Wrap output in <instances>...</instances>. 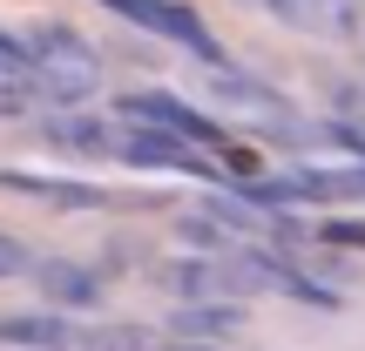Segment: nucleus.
Masks as SVG:
<instances>
[{
	"mask_svg": "<svg viewBox=\"0 0 365 351\" xmlns=\"http://www.w3.org/2000/svg\"><path fill=\"white\" fill-rule=\"evenodd\" d=\"M21 48H27V68H34V95H48V108H75L102 88V61H95V48L68 21L27 27Z\"/></svg>",
	"mask_w": 365,
	"mask_h": 351,
	"instance_id": "nucleus-1",
	"label": "nucleus"
},
{
	"mask_svg": "<svg viewBox=\"0 0 365 351\" xmlns=\"http://www.w3.org/2000/svg\"><path fill=\"white\" fill-rule=\"evenodd\" d=\"M102 7H108V14H122V21H135V27H149V34H163V41H182V48H190L203 68H223L217 34H210V27L196 21L182 0H102Z\"/></svg>",
	"mask_w": 365,
	"mask_h": 351,
	"instance_id": "nucleus-2",
	"label": "nucleus"
},
{
	"mask_svg": "<svg viewBox=\"0 0 365 351\" xmlns=\"http://www.w3.org/2000/svg\"><path fill=\"white\" fill-rule=\"evenodd\" d=\"M277 27H291V34H312V41H352L365 27V7L359 0H271Z\"/></svg>",
	"mask_w": 365,
	"mask_h": 351,
	"instance_id": "nucleus-3",
	"label": "nucleus"
},
{
	"mask_svg": "<svg viewBox=\"0 0 365 351\" xmlns=\"http://www.w3.org/2000/svg\"><path fill=\"white\" fill-rule=\"evenodd\" d=\"M115 115L122 122H143V129H170V135H182V142H217V122H210V115H190V102H176V95H163V88L122 95Z\"/></svg>",
	"mask_w": 365,
	"mask_h": 351,
	"instance_id": "nucleus-4",
	"label": "nucleus"
},
{
	"mask_svg": "<svg viewBox=\"0 0 365 351\" xmlns=\"http://www.w3.org/2000/svg\"><path fill=\"white\" fill-rule=\"evenodd\" d=\"M122 162H135V169H190V176H210V162L196 156V142H182L170 129H143V122H129V135H122Z\"/></svg>",
	"mask_w": 365,
	"mask_h": 351,
	"instance_id": "nucleus-5",
	"label": "nucleus"
},
{
	"mask_svg": "<svg viewBox=\"0 0 365 351\" xmlns=\"http://www.w3.org/2000/svg\"><path fill=\"white\" fill-rule=\"evenodd\" d=\"M41 284V298L54 304V311H88V304H102V277L88 271V263H68V257H48L27 271Z\"/></svg>",
	"mask_w": 365,
	"mask_h": 351,
	"instance_id": "nucleus-6",
	"label": "nucleus"
},
{
	"mask_svg": "<svg viewBox=\"0 0 365 351\" xmlns=\"http://www.w3.org/2000/svg\"><path fill=\"white\" fill-rule=\"evenodd\" d=\"M237 331H244V304L237 298H190L170 311V338H217L230 345Z\"/></svg>",
	"mask_w": 365,
	"mask_h": 351,
	"instance_id": "nucleus-7",
	"label": "nucleus"
},
{
	"mask_svg": "<svg viewBox=\"0 0 365 351\" xmlns=\"http://www.w3.org/2000/svg\"><path fill=\"white\" fill-rule=\"evenodd\" d=\"M41 135H48L54 149H75V156H108V149H115V129H108L102 115H75V108L48 115V122H41Z\"/></svg>",
	"mask_w": 365,
	"mask_h": 351,
	"instance_id": "nucleus-8",
	"label": "nucleus"
},
{
	"mask_svg": "<svg viewBox=\"0 0 365 351\" xmlns=\"http://www.w3.org/2000/svg\"><path fill=\"white\" fill-rule=\"evenodd\" d=\"M0 182L34 196V203H48V209H75V216L102 209V189H95V182H68V176H0Z\"/></svg>",
	"mask_w": 365,
	"mask_h": 351,
	"instance_id": "nucleus-9",
	"label": "nucleus"
},
{
	"mask_svg": "<svg viewBox=\"0 0 365 351\" xmlns=\"http://www.w3.org/2000/svg\"><path fill=\"white\" fill-rule=\"evenodd\" d=\"M68 338H75V325H61L54 311H14V318H0V345H14V351H68Z\"/></svg>",
	"mask_w": 365,
	"mask_h": 351,
	"instance_id": "nucleus-10",
	"label": "nucleus"
},
{
	"mask_svg": "<svg viewBox=\"0 0 365 351\" xmlns=\"http://www.w3.org/2000/svg\"><path fill=\"white\" fill-rule=\"evenodd\" d=\"M75 351H156V331L129 325V318H102V325H75Z\"/></svg>",
	"mask_w": 365,
	"mask_h": 351,
	"instance_id": "nucleus-11",
	"label": "nucleus"
},
{
	"mask_svg": "<svg viewBox=\"0 0 365 351\" xmlns=\"http://www.w3.org/2000/svg\"><path fill=\"white\" fill-rule=\"evenodd\" d=\"M176 236H182L190 250H203V257H223V250H237V230H230V223H210V209H203V216H182V223H176Z\"/></svg>",
	"mask_w": 365,
	"mask_h": 351,
	"instance_id": "nucleus-12",
	"label": "nucleus"
},
{
	"mask_svg": "<svg viewBox=\"0 0 365 351\" xmlns=\"http://www.w3.org/2000/svg\"><path fill=\"white\" fill-rule=\"evenodd\" d=\"M27 271H34V250H27L21 236L0 230V284H7V277H27Z\"/></svg>",
	"mask_w": 365,
	"mask_h": 351,
	"instance_id": "nucleus-13",
	"label": "nucleus"
},
{
	"mask_svg": "<svg viewBox=\"0 0 365 351\" xmlns=\"http://www.w3.org/2000/svg\"><path fill=\"white\" fill-rule=\"evenodd\" d=\"M156 351H223V345L217 338H163Z\"/></svg>",
	"mask_w": 365,
	"mask_h": 351,
	"instance_id": "nucleus-14",
	"label": "nucleus"
},
{
	"mask_svg": "<svg viewBox=\"0 0 365 351\" xmlns=\"http://www.w3.org/2000/svg\"><path fill=\"white\" fill-rule=\"evenodd\" d=\"M331 243H359L365 250V223H331Z\"/></svg>",
	"mask_w": 365,
	"mask_h": 351,
	"instance_id": "nucleus-15",
	"label": "nucleus"
},
{
	"mask_svg": "<svg viewBox=\"0 0 365 351\" xmlns=\"http://www.w3.org/2000/svg\"><path fill=\"white\" fill-rule=\"evenodd\" d=\"M237 7H271V0H237Z\"/></svg>",
	"mask_w": 365,
	"mask_h": 351,
	"instance_id": "nucleus-16",
	"label": "nucleus"
},
{
	"mask_svg": "<svg viewBox=\"0 0 365 351\" xmlns=\"http://www.w3.org/2000/svg\"><path fill=\"white\" fill-rule=\"evenodd\" d=\"M359 34H365V27H359Z\"/></svg>",
	"mask_w": 365,
	"mask_h": 351,
	"instance_id": "nucleus-17",
	"label": "nucleus"
}]
</instances>
